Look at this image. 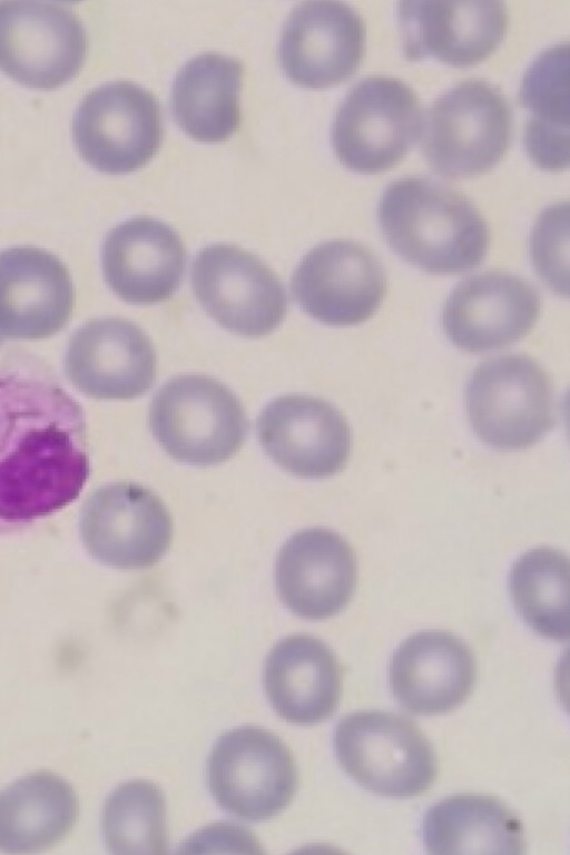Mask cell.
<instances>
[{
  "label": "cell",
  "mask_w": 570,
  "mask_h": 855,
  "mask_svg": "<svg viewBox=\"0 0 570 855\" xmlns=\"http://www.w3.org/2000/svg\"><path fill=\"white\" fill-rule=\"evenodd\" d=\"M207 783L222 808L248 820L279 814L293 799L297 768L275 734L244 726L222 735L207 763Z\"/></svg>",
  "instance_id": "obj_8"
},
{
  "label": "cell",
  "mask_w": 570,
  "mask_h": 855,
  "mask_svg": "<svg viewBox=\"0 0 570 855\" xmlns=\"http://www.w3.org/2000/svg\"><path fill=\"white\" fill-rule=\"evenodd\" d=\"M430 854H523L519 817L497 797L453 795L431 806L422 822Z\"/></svg>",
  "instance_id": "obj_24"
},
{
  "label": "cell",
  "mask_w": 570,
  "mask_h": 855,
  "mask_svg": "<svg viewBox=\"0 0 570 855\" xmlns=\"http://www.w3.org/2000/svg\"><path fill=\"white\" fill-rule=\"evenodd\" d=\"M3 341H4V337L0 334V346L3 343Z\"/></svg>",
  "instance_id": "obj_31"
},
{
  "label": "cell",
  "mask_w": 570,
  "mask_h": 855,
  "mask_svg": "<svg viewBox=\"0 0 570 855\" xmlns=\"http://www.w3.org/2000/svg\"><path fill=\"white\" fill-rule=\"evenodd\" d=\"M243 72L240 61L216 52L189 60L173 87L171 108L178 126L198 141L229 138L240 125Z\"/></svg>",
  "instance_id": "obj_25"
},
{
  "label": "cell",
  "mask_w": 570,
  "mask_h": 855,
  "mask_svg": "<svg viewBox=\"0 0 570 855\" xmlns=\"http://www.w3.org/2000/svg\"><path fill=\"white\" fill-rule=\"evenodd\" d=\"M256 428L267 455L296 476H332L347 463L352 443L348 423L322 399L301 394L277 397L261 412Z\"/></svg>",
  "instance_id": "obj_15"
},
{
  "label": "cell",
  "mask_w": 570,
  "mask_h": 855,
  "mask_svg": "<svg viewBox=\"0 0 570 855\" xmlns=\"http://www.w3.org/2000/svg\"><path fill=\"white\" fill-rule=\"evenodd\" d=\"M537 291L525 281L501 271L460 282L448 298L443 328L450 341L469 353H485L525 336L540 314Z\"/></svg>",
  "instance_id": "obj_18"
},
{
  "label": "cell",
  "mask_w": 570,
  "mask_h": 855,
  "mask_svg": "<svg viewBox=\"0 0 570 855\" xmlns=\"http://www.w3.org/2000/svg\"><path fill=\"white\" fill-rule=\"evenodd\" d=\"M365 50V24L358 12L338 1H305L286 19L279 45L285 76L312 89L350 79Z\"/></svg>",
  "instance_id": "obj_14"
},
{
  "label": "cell",
  "mask_w": 570,
  "mask_h": 855,
  "mask_svg": "<svg viewBox=\"0 0 570 855\" xmlns=\"http://www.w3.org/2000/svg\"><path fill=\"white\" fill-rule=\"evenodd\" d=\"M569 203L546 208L538 217L530 239L532 264L542 279L559 295H568Z\"/></svg>",
  "instance_id": "obj_30"
},
{
  "label": "cell",
  "mask_w": 570,
  "mask_h": 855,
  "mask_svg": "<svg viewBox=\"0 0 570 855\" xmlns=\"http://www.w3.org/2000/svg\"><path fill=\"white\" fill-rule=\"evenodd\" d=\"M155 440L173 459L212 465L236 454L248 434L240 401L223 383L202 374L169 380L149 409Z\"/></svg>",
  "instance_id": "obj_5"
},
{
  "label": "cell",
  "mask_w": 570,
  "mask_h": 855,
  "mask_svg": "<svg viewBox=\"0 0 570 855\" xmlns=\"http://www.w3.org/2000/svg\"><path fill=\"white\" fill-rule=\"evenodd\" d=\"M395 699L407 711L433 716L462 704L476 681L470 647L444 630H424L406 638L390 662Z\"/></svg>",
  "instance_id": "obj_21"
},
{
  "label": "cell",
  "mask_w": 570,
  "mask_h": 855,
  "mask_svg": "<svg viewBox=\"0 0 570 855\" xmlns=\"http://www.w3.org/2000/svg\"><path fill=\"white\" fill-rule=\"evenodd\" d=\"M87 33L68 7L43 1H0V69L35 89H53L80 70Z\"/></svg>",
  "instance_id": "obj_10"
},
{
  "label": "cell",
  "mask_w": 570,
  "mask_h": 855,
  "mask_svg": "<svg viewBox=\"0 0 570 855\" xmlns=\"http://www.w3.org/2000/svg\"><path fill=\"white\" fill-rule=\"evenodd\" d=\"M187 254L179 235L150 217H135L114 227L101 249L105 279L122 301L154 304L178 289Z\"/></svg>",
  "instance_id": "obj_22"
},
{
  "label": "cell",
  "mask_w": 570,
  "mask_h": 855,
  "mask_svg": "<svg viewBox=\"0 0 570 855\" xmlns=\"http://www.w3.org/2000/svg\"><path fill=\"white\" fill-rule=\"evenodd\" d=\"M511 107L494 85L466 79L435 100L423 122L422 153L448 178L479 176L507 154L512 139Z\"/></svg>",
  "instance_id": "obj_4"
},
{
  "label": "cell",
  "mask_w": 570,
  "mask_h": 855,
  "mask_svg": "<svg viewBox=\"0 0 570 855\" xmlns=\"http://www.w3.org/2000/svg\"><path fill=\"white\" fill-rule=\"evenodd\" d=\"M519 100L529 112L523 132L527 154L541 169L568 168L569 45L561 42L541 52L524 73Z\"/></svg>",
  "instance_id": "obj_27"
},
{
  "label": "cell",
  "mask_w": 570,
  "mask_h": 855,
  "mask_svg": "<svg viewBox=\"0 0 570 855\" xmlns=\"http://www.w3.org/2000/svg\"><path fill=\"white\" fill-rule=\"evenodd\" d=\"M102 832L112 854L166 853V803L160 788L147 780L117 787L105 804Z\"/></svg>",
  "instance_id": "obj_29"
},
{
  "label": "cell",
  "mask_w": 570,
  "mask_h": 855,
  "mask_svg": "<svg viewBox=\"0 0 570 855\" xmlns=\"http://www.w3.org/2000/svg\"><path fill=\"white\" fill-rule=\"evenodd\" d=\"M73 141L81 157L108 174L144 167L158 151L164 136L156 97L130 81H114L87 94L72 121Z\"/></svg>",
  "instance_id": "obj_9"
},
{
  "label": "cell",
  "mask_w": 570,
  "mask_h": 855,
  "mask_svg": "<svg viewBox=\"0 0 570 855\" xmlns=\"http://www.w3.org/2000/svg\"><path fill=\"white\" fill-rule=\"evenodd\" d=\"M173 534V519L163 501L137 483L101 487L81 510L80 535L86 550L112 568L153 567L169 549Z\"/></svg>",
  "instance_id": "obj_12"
},
{
  "label": "cell",
  "mask_w": 570,
  "mask_h": 855,
  "mask_svg": "<svg viewBox=\"0 0 570 855\" xmlns=\"http://www.w3.org/2000/svg\"><path fill=\"white\" fill-rule=\"evenodd\" d=\"M334 748L343 770L380 796L411 798L433 784L434 749L407 717L386 710L354 711L340 720Z\"/></svg>",
  "instance_id": "obj_3"
},
{
  "label": "cell",
  "mask_w": 570,
  "mask_h": 855,
  "mask_svg": "<svg viewBox=\"0 0 570 855\" xmlns=\"http://www.w3.org/2000/svg\"><path fill=\"white\" fill-rule=\"evenodd\" d=\"M191 285L206 313L224 328L244 336L269 334L287 312L276 274L254 254L216 244L197 254Z\"/></svg>",
  "instance_id": "obj_11"
},
{
  "label": "cell",
  "mask_w": 570,
  "mask_h": 855,
  "mask_svg": "<svg viewBox=\"0 0 570 855\" xmlns=\"http://www.w3.org/2000/svg\"><path fill=\"white\" fill-rule=\"evenodd\" d=\"M416 94L400 79L371 76L357 82L335 115L332 142L348 169L380 174L397 165L423 131Z\"/></svg>",
  "instance_id": "obj_7"
},
{
  "label": "cell",
  "mask_w": 570,
  "mask_h": 855,
  "mask_svg": "<svg viewBox=\"0 0 570 855\" xmlns=\"http://www.w3.org/2000/svg\"><path fill=\"white\" fill-rule=\"evenodd\" d=\"M301 308L333 326L368 320L387 292L386 273L364 245L344 239L322 243L307 253L292 277Z\"/></svg>",
  "instance_id": "obj_13"
},
{
  "label": "cell",
  "mask_w": 570,
  "mask_h": 855,
  "mask_svg": "<svg viewBox=\"0 0 570 855\" xmlns=\"http://www.w3.org/2000/svg\"><path fill=\"white\" fill-rule=\"evenodd\" d=\"M569 579L568 557L550 547L529 550L511 568L509 587L514 608L542 637L569 639Z\"/></svg>",
  "instance_id": "obj_28"
},
{
  "label": "cell",
  "mask_w": 570,
  "mask_h": 855,
  "mask_svg": "<svg viewBox=\"0 0 570 855\" xmlns=\"http://www.w3.org/2000/svg\"><path fill=\"white\" fill-rule=\"evenodd\" d=\"M264 685L271 705L283 719L312 725L335 711L342 692V669L322 640L293 635L269 651Z\"/></svg>",
  "instance_id": "obj_23"
},
{
  "label": "cell",
  "mask_w": 570,
  "mask_h": 855,
  "mask_svg": "<svg viewBox=\"0 0 570 855\" xmlns=\"http://www.w3.org/2000/svg\"><path fill=\"white\" fill-rule=\"evenodd\" d=\"M387 245L428 273L460 274L480 265L489 247V228L462 193L425 176L391 183L376 209Z\"/></svg>",
  "instance_id": "obj_2"
},
{
  "label": "cell",
  "mask_w": 570,
  "mask_h": 855,
  "mask_svg": "<svg viewBox=\"0 0 570 855\" xmlns=\"http://www.w3.org/2000/svg\"><path fill=\"white\" fill-rule=\"evenodd\" d=\"M397 20L406 60L434 58L466 68L497 50L505 37L509 13L501 1H401Z\"/></svg>",
  "instance_id": "obj_16"
},
{
  "label": "cell",
  "mask_w": 570,
  "mask_h": 855,
  "mask_svg": "<svg viewBox=\"0 0 570 855\" xmlns=\"http://www.w3.org/2000/svg\"><path fill=\"white\" fill-rule=\"evenodd\" d=\"M75 291L66 265L53 254L18 246L0 252V334L40 340L62 330Z\"/></svg>",
  "instance_id": "obj_20"
},
{
  "label": "cell",
  "mask_w": 570,
  "mask_h": 855,
  "mask_svg": "<svg viewBox=\"0 0 570 855\" xmlns=\"http://www.w3.org/2000/svg\"><path fill=\"white\" fill-rule=\"evenodd\" d=\"M157 358L146 333L118 317L92 320L71 336L65 357L68 380L82 394L130 400L154 384Z\"/></svg>",
  "instance_id": "obj_17"
},
{
  "label": "cell",
  "mask_w": 570,
  "mask_h": 855,
  "mask_svg": "<svg viewBox=\"0 0 570 855\" xmlns=\"http://www.w3.org/2000/svg\"><path fill=\"white\" fill-rule=\"evenodd\" d=\"M465 400L473 431L497 450L530 448L557 422L551 379L523 354L481 363L469 380Z\"/></svg>",
  "instance_id": "obj_6"
},
{
  "label": "cell",
  "mask_w": 570,
  "mask_h": 855,
  "mask_svg": "<svg viewBox=\"0 0 570 855\" xmlns=\"http://www.w3.org/2000/svg\"><path fill=\"white\" fill-rule=\"evenodd\" d=\"M78 815V797L65 779L49 772L24 776L0 792V851H45L70 833Z\"/></svg>",
  "instance_id": "obj_26"
},
{
  "label": "cell",
  "mask_w": 570,
  "mask_h": 855,
  "mask_svg": "<svg viewBox=\"0 0 570 855\" xmlns=\"http://www.w3.org/2000/svg\"><path fill=\"white\" fill-rule=\"evenodd\" d=\"M356 558L338 533L303 530L282 547L276 560V588L283 603L308 620L327 619L350 602L356 584Z\"/></svg>",
  "instance_id": "obj_19"
},
{
  "label": "cell",
  "mask_w": 570,
  "mask_h": 855,
  "mask_svg": "<svg viewBox=\"0 0 570 855\" xmlns=\"http://www.w3.org/2000/svg\"><path fill=\"white\" fill-rule=\"evenodd\" d=\"M89 475L78 402L45 373L0 367V528L63 509Z\"/></svg>",
  "instance_id": "obj_1"
}]
</instances>
